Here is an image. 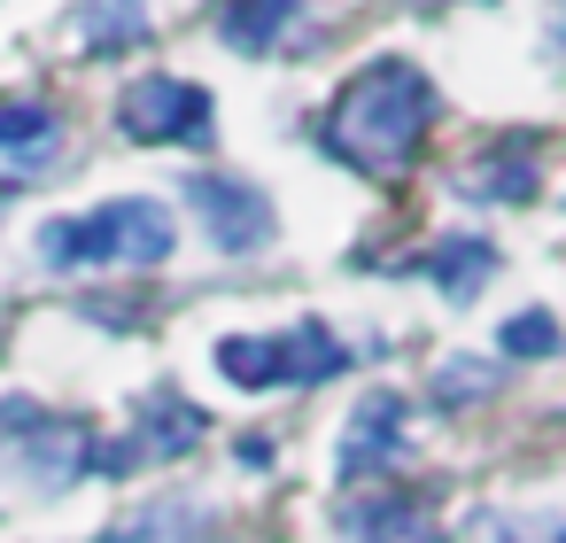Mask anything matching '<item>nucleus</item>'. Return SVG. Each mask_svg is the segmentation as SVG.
<instances>
[{
    "label": "nucleus",
    "instance_id": "f257e3e1",
    "mask_svg": "<svg viewBox=\"0 0 566 543\" xmlns=\"http://www.w3.org/2000/svg\"><path fill=\"white\" fill-rule=\"evenodd\" d=\"M434 117H442L434 79H427L419 63H403V55H380V63H365V71L326 102L318 148H326L342 171H357V179H396V171L427 148Z\"/></svg>",
    "mask_w": 566,
    "mask_h": 543
},
{
    "label": "nucleus",
    "instance_id": "f03ea898",
    "mask_svg": "<svg viewBox=\"0 0 566 543\" xmlns=\"http://www.w3.org/2000/svg\"><path fill=\"white\" fill-rule=\"evenodd\" d=\"M171 249H179V218L156 195H109L78 218L40 226V264L48 272H94V264L156 272V264H171Z\"/></svg>",
    "mask_w": 566,
    "mask_h": 543
},
{
    "label": "nucleus",
    "instance_id": "7ed1b4c3",
    "mask_svg": "<svg viewBox=\"0 0 566 543\" xmlns=\"http://www.w3.org/2000/svg\"><path fill=\"white\" fill-rule=\"evenodd\" d=\"M117 133L140 140V148H210L218 117H210V86L195 79H171V71H148L117 94Z\"/></svg>",
    "mask_w": 566,
    "mask_h": 543
},
{
    "label": "nucleus",
    "instance_id": "20e7f679",
    "mask_svg": "<svg viewBox=\"0 0 566 543\" xmlns=\"http://www.w3.org/2000/svg\"><path fill=\"white\" fill-rule=\"evenodd\" d=\"M187 210H195V233L218 249V257H264L272 233H280V210L256 179H233V171H187Z\"/></svg>",
    "mask_w": 566,
    "mask_h": 543
},
{
    "label": "nucleus",
    "instance_id": "39448f33",
    "mask_svg": "<svg viewBox=\"0 0 566 543\" xmlns=\"http://www.w3.org/2000/svg\"><path fill=\"white\" fill-rule=\"evenodd\" d=\"M403 450H411V404H403L396 388H373V396H357V411H349V427H342L334 481H342V489H373Z\"/></svg>",
    "mask_w": 566,
    "mask_h": 543
},
{
    "label": "nucleus",
    "instance_id": "423d86ee",
    "mask_svg": "<svg viewBox=\"0 0 566 543\" xmlns=\"http://www.w3.org/2000/svg\"><path fill=\"white\" fill-rule=\"evenodd\" d=\"M210 435V411L195 404V396H179V388H148L140 404H133V427H125V442H133V458L148 466H164V458H187L195 442Z\"/></svg>",
    "mask_w": 566,
    "mask_h": 543
},
{
    "label": "nucleus",
    "instance_id": "0eeeda50",
    "mask_svg": "<svg viewBox=\"0 0 566 543\" xmlns=\"http://www.w3.org/2000/svg\"><path fill=\"white\" fill-rule=\"evenodd\" d=\"M465 202H535V187H543V171H535V148L527 140H489V148H473L465 164H458V179H450Z\"/></svg>",
    "mask_w": 566,
    "mask_h": 543
},
{
    "label": "nucleus",
    "instance_id": "6e6552de",
    "mask_svg": "<svg viewBox=\"0 0 566 543\" xmlns=\"http://www.w3.org/2000/svg\"><path fill=\"white\" fill-rule=\"evenodd\" d=\"M55 148H63V109L55 102H40V94L0 102V164H9L17 179H32Z\"/></svg>",
    "mask_w": 566,
    "mask_h": 543
},
{
    "label": "nucleus",
    "instance_id": "1a4fd4ad",
    "mask_svg": "<svg viewBox=\"0 0 566 543\" xmlns=\"http://www.w3.org/2000/svg\"><path fill=\"white\" fill-rule=\"evenodd\" d=\"M496 264H504V257H496V241H489V233H442V241L419 257V272L434 280V295H442V303H473V295L496 280Z\"/></svg>",
    "mask_w": 566,
    "mask_h": 543
},
{
    "label": "nucleus",
    "instance_id": "9d476101",
    "mask_svg": "<svg viewBox=\"0 0 566 543\" xmlns=\"http://www.w3.org/2000/svg\"><path fill=\"white\" fill-rule=\"evenodd\" d=\"M303 17H311V0H226L218 40H226L233 55H280Z\"/></svg>",
    "mask_w": 566,
    "mask_h": 543
},
{
    "label": "nucleus",
    "instance_id": "9b49d317",
    "mask_svg": "<svg viewBox=\"0 0 566 543\" xmlns=\"http://www.w3.org/2000/svg\"><path fill=\"white\" fill-rule=\"evenodd\" d=\"M342 535H349V543H419V535H427V504L380 481V497H357V504L342 512Z\"/></svg>",
    "mask_w": 566,
    "mask_h": 543
},
{
    "label": "nucleus",
    "instance_id": "f8f14e48",
    "mask_svg": "<svg viewBox=\"0 0 566 543\" xmlns=\"http://www.w3.org/2000/svg\"><path fill=\"white\" fill-rule=\"evenodd\" d=\"M71 32L86 40V55H133L148 40V0H78Z\"/></svg>",
    "mask_w": 566,
    "mask_h": 543
},
{
    "label": "nucleus",
    "instance_id": "ddd939ff",
    "mask_svg": "<svg viewBox=\"0 0 566 543\" xmlns=\"http://www.w3.org/2000/svg\"><path fill=\"white\" fill-rule=\"evenodd\" d=\"M280 349H287V388H318V380L349 373V342H342L334 326H318V319L287 326V334H280Z\"/></svg>",
    "mask_w": 566,
    "mask_h": 543
},
{
    "label": "nucleus",
    "instance_id": "4468645a",
    "mask_svg": "<svg viewBox=\"0 0 566 543\" xmlns=\"http://www.w3.org/2000/svg\"><path fill=\"white\" fill-rule=\"evenodd\" d=\"M218 373L233 388H287V349H280V334H226Z\"/></svg>",
    "mask_w": 566,
    "mask_h": 543
},
{
    "label": "nucleus",
    "instance_id": "2eb2a0df",
    "mask_svg": "<svg viewBox=\"0 0 566 543\" xmlns=\"http://www.w3.org/2000/svg\"><path fill=\"white\" fill-rule=\"evenodd\" d=\"M566 349V326L543 311V303H527V311H512L504 326H496V357L504 365H543V357H558Z\"/></svg>",
    "mask_w": 566,
    "mask_h": 543
},
{
    "label": "nucleus",
    "instance_id": "dca6fc26",
    "mask_svg": "<svg viewBox=\"0 0 566 543\" xmlns=\"http://www.w3.org/2000/svg\"><path fill=\"white\" fill-rule=\"evenodd\" d=\"M496 388H504V357H442L434 380H427V396H434L442 411H465V404H481V396H496Z\"/></svg>",
    "mask_w": 566,
    "mask_h": 543
},
{
    "label": "nucleus",
    "instance_id": "f3484780",
    "mask_svg": "<svg viewBox=\"0 0 566 543\" xmlns=\"http://www.w3.org/2000/svg\"><path fill=\"white\" fill-rule=\"evenodd\" d=\"M233 458H241V466H272V442H264V435H241Z\"/></svg>",
    "mask_w": 566,
    "mask_h": 543
},
{
    "label": "nucleus",
    "instance_id": "a211bd4d",
    "mask_svg": "<svg viewBox=\"0 0 566 543\" xmlns=\"http://www.w3.org/2000/svg\"><path fill=\"white\" fill-rule=\"evenodd\" d=\"M551 40H558V48H566V9H558V17H551Z\"/></svg>",
    "mask_w": 566,
    "mask_h": 543
},
{
    "label": "nucleus",
    "instance_id": "6ab92c4d",
    "mask_svg": "<svg viewBox=\"0 0 566 543\" xmlns=\"http://www.w3.org/2000/svg\"><path fill=\"white\" fill-rule=\"evenodd\" d=\"M551 543H566V528H551Z\"/></svg>",
    "mask_w": 566,
    "mask_h": 543
}]
</instances>
